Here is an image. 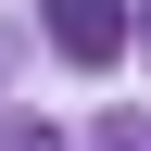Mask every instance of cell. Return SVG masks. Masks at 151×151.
<instances>
[{"label":"cell","mask_w":151,"mask_h":151,"mask_svg":"<svg viewBox=\"0 0 151 151\" xmlns=\"http://www.w3.org/2000/svg\"><path fill=\"white\" fill-rule=\"evenodd\" d=\"M0 151H50V126H25V113H13V126H0Z\"/></svg>","instance_id":"obj_2"},{"label":"cell","mask_w":151,"mask_h":151,"mask_svg":"<svg viewBox=\"0 0 151 151\" xmlns=\"http://www.w3.org/2000/svg\"><path fill=\"white\" fill-rule=\"evenodd\" d=\"M139 38H151V25H139Z\"/></svg>","instance_id":"obj_3"},{"label":"cell","mask_w":151,"mask_h":151,"mask_svg":"<svg viewBox=\"0 0 151 151\" xmlns=\"http://www.w3.org/2000/svg\"><path fill=\"white\" fill-rule=\"evenodd\" d=\"M126 38H139L126 0H50V50H63V63H113Z\"/></svg>","instance_id":"obj_1"}]
</instances>
